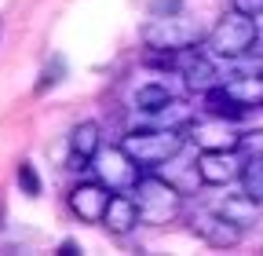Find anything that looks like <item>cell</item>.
I'll return each mask as SVG.
<instances>
[{"label": "cell", "instance_id": "cell-1", "mask_svg": "<svg viewBox=\"0 0 263 256\" xmlns=\"http://www.w3.org/2000/svg\"><path fill=\"white\" fill-rule=\"evenodd\" d=\"M190 143L186 128H172V124H157V128H132L121 139V147L136 157L143 169H164L168 161L183 154V147Z\"/></svg>", "mask_w": 263, "mask_h": 256}, {"label": "cell", "instance_id": "cell-2", "mask_svg": "<svg viewBox=\"0 0 263 256\" xmlns=\"http://www.w3.org/2000/svg\"><path fill=\"white\" fill-rule=\"evenodd\" d=\"M132 194L139 202L143 223H172L183 212V187H176L168 176H139Z\"/></svg>", "mask_w": 263, "mask_h": 256}, {"label": "cell", "instance_id": "cell-3", "mask_svg": "<svg viewBox=\"0 0 263 256\" xmlns=\"http://www.w3.org/2000/svg\"><path fill=\"white\" fill-rule=\"evenodd\" d=\"M259 41V29H256V19L245 15V11H230L223 15L216 26H212V33L205 41V48L216 55V59H241L256 48Z\"/></svg>", "mask_w": 263, "mask_h": 256}, {"label": "cell", "instance_id": "cell-4", "mask_svg": "<svg viewBox=\"0 0 263 256\" xmlns=\"http://www.w3.org/2000/svg\"><path fill=\"white\" fill-rule=\"evenodd\" d=\"M197 41H201V29H197V22H190L183 15H157L143 26V44L146 48L183 51V48H194Z\"/></svg>", "mask_w": 263, "mask_h": 256}, {"label": "cell", "instance_id": "cell-5", "mask_svg": "<svg viewBox=\"0 0 263 256\" xmlns=\"http://www.w3.org/2000/svg\"><path fill=\"white\" fill-rule=\"evenodd\" d=\"M190 231L212 249H234L245 234V227H238L230 216H223L219 209H194L190 212Z\"/></svg>", "mask_w": 263, "mask_h": 256}, {"label": "cell", "instance_id": "cell-6", "mask_svg": "<svg viewBox=\"0 0 263 256\" xmlns=\"http://www.w3.org/2000/svg\"><path fill=\"white\" fill-rule=\"evenodd\" d=\"M91 169L99 172V179H103L110 190H132V187L139 183V169L143 165L124 147H106V150H99V157H95Z\"/></svg>", "mask_w": 263, "mask_h": 256}, {"label": "cell", "instance_id": "cell-7", "mask_svg": "<svg viewBox=\"0 0 263 256\" xmlns=\"http://www.w3.org/2000/svg\"><path fill=\"white\" fill-rule=\"evenodd\" d=\"M110 194L114 190L103 183V179H84V183H77L73 190H70V212L77 216V220H84V223H103V216H106V205H110Z\"/></svg>", "mask_w": 263, "mask_h": 256}, {"label": "cell", "instance_id": "cell-8", "mask_svg": "<svg viewBox=\"0 0 263 256\" xmlns=\"http://www.w3.org/2000/svg\"><path fill=\"white\" fill-rule=\"evenodd\" d=\"M212 55V51H209ZM205 51H197V44L194 48H183L179 51V59H176V74L183 77V84L186 88H194V92H209L212 84H219L223 77H219V70H216V62L209 59Z\"/></svg>", "mask_w": 263, "mask_h": 256}, {"label": "cell", "instance_id": "cell-9", "mask_svg": "<svg viewBox=\"0 0 263 256\" xmlns=\"http://www.w3.org/2000/svg\"><path fill=\"white\" fill-rule=\"evenodd\" d=\"M238 150H201L197 154V176H201V183L205 187H227V183H234L238 176H241V165L245 161H238L234 157Z\"/></svg>", "mask_w": 263, "mask_h": 256}, {"label": "cell", "instance_id": "cell-10", "mask_svg": "<svg viewBox=\"0 0 263 256\" xmlns=\"http://www.w3.org/2000/svg\"><path fill=\"white\" fill-rule=\"evenodd\" d=\"M99 150H103V128L95 121H81L70 132V169L73 172H88L95 165Z\"/></svg>", "mask_w": 263, "mask_h": 256}, {"label": "cell", "instance_id": "cell-11", "mask_svg": "<svg viewBox=\"0 0 263 256\" xmlns=\"http://www.w3.org/2000/svg\"><path fill=\"white\" fill-rule=\"evenodd\" d=\"M103 223H106L110 234H128V231H136L139 223H143V212H139L136 194H132V190H114Z\"/></svg>", "mask_w": 263, "mask_h": 256}, {"label": "cell", "instance_id": "cell-12", "mask_svg": "<svg viewBox=\"0 0 263 256\" xmlns=\"http://www.w3.org/2000/svg\"><path fill=\"white\" fill-rule=\"evenodd\" d=\"M209 121L212 124H197V121L186 124L190 143H197L201 150H238L241 132H230V121H219V117H209Z\"/></svg>", "mask_w": 263, "mask_h": 256}, {"label": "cell", "instance_id": "cell-13", "mask_svg": "<svg viewBox=\"0 0 263 256\" xmlns=\"http://www.w3.org/2000/svg\"><path fill=\"white\" fill-rule=\"evenodd\" d=\"M245 114H249V106H245L241 99H234L223 81L205 92V117H219V121L238 124V121H245Z\"/></svg>", "mask_w": 263, "mask_h": 256}, {"label": "cell", "instance_id": "cell-14", "mask_svg": "<svg viewBox=\"0 0 263 256\" xmlns=\"http://www.w3.org/2000/svg\"><path fill=\"white\" fill-rule=\"evenodd\" d=\"M223 84L249 110H259L263 106V74H234V77H223Z\"/></svg>", "mask_w": 263, "mask_h": 256}, {"label": "cell", "instance_id": "cell-15", "mask_svg": "<svg viewBox=\"0 0 263 256\" xmlns=\"http://www.w3.org/2000/svg\"><path fill=\"white\" fill-rule=\"evenodd\" d=\"M219 212H223V216H230V220L238 223V227H252V223L259 220V202H256V198H249L245 190H241V194L223 198Z\"/></svg>", "mask_w": 263, "mask_h": 256}, {"label": "cell", "instance_id": "cell-16", "mask_svg": "<svg viewBox=\"0 0 263 256\" xmlns=\"http://www.w3.org/2000/svg\"><path fill=\"white\" fill-rule=\"evenodd\" d=\"M176 99V95L164 88L161 81H154V84H143V88H136V110L139 114H146V117H154V114H161L164 106H168Z\"/></svg>", "mask_w": 263, "mask_h": 256}, {"label": "cell", "instance_id": "cell-17", "mask_svg": "<svg viewBox=\"0 0 263 256\" xmlns=\"http://www.w3.org/2000/svg\"><path fill=\"white\" fill-rule=\"evenodd\" d=\"M238 183H241V190H245L249 198H256L263 205V157H245Z\"/></svg>", "mask_w": 263, "mask_h": 256}, {"label": "cell", "instance_id": "cell-18", "mask_svg": "<svg viewBox=\"0 0 263 256\" xmlns=\"http://www.w3.org/2000/svg\"><path fill=\"white\" fill-rule=\"evenodd\" d=\"M62 77H66V59H62V55H51V59H48V66L41 70L37 92H48V88H55V84H59Z\"/></svg>", "mask_w": 263, "mask_h": 256}, {"label": "cell", "instance_id": "cell-19", "mask_svg": "<svg viewBox=\"0 0 263 256\" xmlns=\"http://www.w3.org/2000/svg\"><path fill=\"white\" fill-rule=\"evenodd\" d=\"M18 187H22V194L26 198H37L41 194V179H37V172H33V165L29 161H18Z\"/></svg>", "mask_w": 263, "mask_h": 256}, {"label": "cell", "instance_id": "cell-20", "mask_svg": "<svg viewBox=\"0 0 263 256\" xmlns=\"http://www.w3.org/2000/svg\"><path fill=\"white\" fill-rule=\"evenodd\" d=\"M238 150L245 157H263V128H252V132H241V143Z\"/></svg>", "mask_w": 263, "mask_h": 256}, {"label": "cell", "instance_id": "cell-21", "mask_svg": "<svg viewBox=\"0 0 263 256\" xmlns=\"http://www.w3.org/2000/svg\"><path fill=\"white\" fill-rule=\"evenodd\" d=\"M179 8H183V0H154V4H150V19H157V15H179Z\"/></svg>", "mask_w": 263, "mask_h": 256}, {"label": "cell", "instance_id": "cell-22", "mask_svg": "<svg viewBox=\"0 0 263 256\" xmlns=\"http://www.w3.org/2000/svg\"><path fill=\"white\" fill-rule=\"evenodd\" d=\"M230 8H234V11H245V15H252V19H259V15H263V0H230Z\"/></svg>", "mask_w": 263, "mask_h": 256}, {"label": "cell", "instance_id": "cell-23", "mask_svg": "<svg viewBox=\"0 0 263 256\" xmlns=\"http://www.w3.org/2000/svg\"><path fill=\"white\" fill-rule=\"evenodd\" d=\"M73 252H81V245H77V242H70V238L59 245V256H73Z\"/></svg>", "mask_w": 263, "mask_h": 256}]
</instances>
